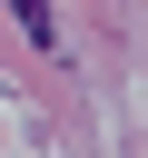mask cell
I'll use <instances>...</instances> for the list:
<instances>
[{
	"instance_id": "6da1fadb",
	"label": "cell",
	"mask_w": 148,
	"mask_h": 158,
	"mask_svg": "<svg viewBox=\"0 0 148 158\" xmlns=\"http://www.w3.org/2000/svg\"><path fill=\"white\" fill-rule=\"evenodd\" d=\"M10 20H20L30 40H49V0H10Z\"/></svg>"
}]
</instances>
